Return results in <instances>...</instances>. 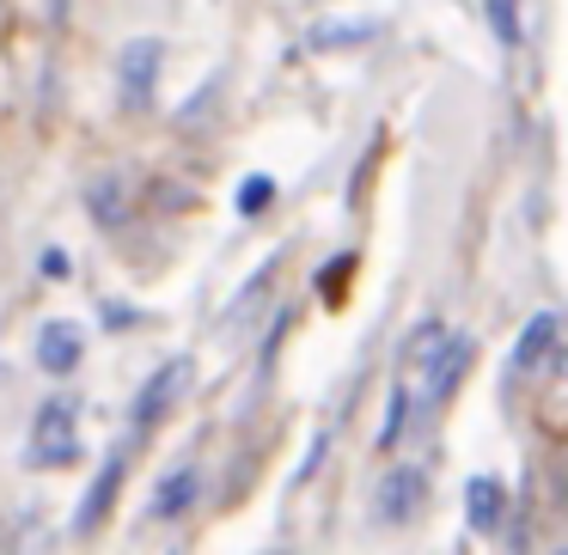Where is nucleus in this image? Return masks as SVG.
Returning <instances> with one entry per match:
<instances>
[{"mask_svg": "<svg viewBox=\"0 0 568 555\" xmlns=\"http://www.w3.org/2000/svg\"><path fill=\"white\" fill-rule=\"evenodd\" d=\"M80 458V440H74V403L68 397H50V403L38 409V421H31V464L43 470H62Z\"/></svg>", "mask_w": 568, "mask_h": 555, "instance_id": "nucleus-1", "label": "nucleus"}, {"mask_svg": "<svg viewBox=\"0 0 568 555\" xmlns=\"http://www.w3.org/2000/svg\"><path fill=\"white\" fill-rule=\"evenodd\" d=\"M190 391V360H172V367H160L148 379V391H141L135 403V428H153V421H165L178 409V397Z\"/></svg>", "mask_w": 568, "mask_h": 555, "instance_id": "nucleus-2", "label": "nucleus"}, {"mask_svg": "<svg viewBox=\"0 0 568 555\" xmlns=\"http://www.w3.org/2000/svg\"><path fill=\"white\" fill-rule=\"evenodd\" d=\"M80 354H87V330H80V323L55 318V323H43V330H38V367L43 372L68 379V372L80 367Z\"/></svg>", "mask_w": 568, "mask_h": 555, "instance_id": "nucleus-3", "label": "nucleus"}, {"mask_svg": "<svg viewBox=\"0 0 568 555\" xmlns=\"http://www.w3.org/2000/svg\"><path fill=\"white\" fill-rule=\"evenodd\" d=\"M416 501H422V470H392L385 489H379V518H385V525H397V518L416 513Z\"/></svg>", "mask_w": 568, "mask_h": 555, "instance_id": "nucleus-4", "label": "nucleus"}, {"mask_svg": "<svg viewBox=\"0 0 568 555\" xmlns=\"http://www.w3.org/2000/svg\"><path fill=\"white\" fill-rule=\"evenodd\" d=\"M116 482H123V458H111V464L99 470V482H92L87 506H80V518H74V531H99L104 525V513H111V501H116Z\"/></svg>", "mask_w": 568, "mask_h": 555, "instance_id": "nucleus-5", "label": "nucleus"}, {"mask_svg": "<svg viewBox=\"0 0 568 555\" xmlns=\"http://www.w3.org/2000/svg\"><path fill=\"white\" fill-rule=\"evenodd\" d=\"M465 501H470V525H477V531H501L507 494H501V482H495V476H470Z\"/></svg>", "mask_w": 568, "mask_h": 555, "instance_id": "nucleus-6", "label": "nucleus"}, {"mask_svg": "<svg viewBox=\"0 0 568 555\" xmlns=\"http://www.w3.org/2000/svg\"><path fill=\"white\" fill-rule=\"evenodd\" d=\"M190 501H196V470H172L160 482V494H153V518H178Z\"/></svg>", "mask_w": 568, "mask_h": 555, "instance_id": "nucleus-7", "label": "nucleus"}, {"mask_svg": "<svg viewBox=\"0 0 568 555\" xmlns=\"http://www.w3.org/2000/svg\"><path fill=\"white\" fill-rule=\"evenodd\" d=\"M153 62H160V43H129V50H123V80H129V92H135V99H148Z\"/></svg>", "mask_w": 568, "mask_h": 555, "instance_id": "nucleus-8", "label": "nucleus"}, {"mask_svg": "<svg viewBox=\"0 0 568 555\" xmlns=\"http://www.w3.org/2000/svg\"><path fill=\"white\" fill-rule=\"evenodd\" d=\"M270 196H275L270 177H251V184L239 189V208H245V214H263V202H270Z\"/></svg>", "mask_w": 568, "mask_h": 555, "instance_id": "nucleus-9", "label": "nucleus"}, {"mask_svg": "<svg viewBox=\"0 0 568 555\" xmlns=\"http://www.w3.org/2000/svg\"><path fill=\"white\" fill-rule=\"evenodd\" d=\"M489 19H495V31H501L507 43L519 38V19H514V0H489Z\"/></svg>", "mask_w": 568, "mask_h": 555, "instance_id": "nucleus-10", "label": "nucleus"}, {"mask_svg": "<svg viewBox=\"0 0 568 555\" xmlns=\"http://www.w3.org/2000/svg\"><path fill=\"white\" fill-rule=\"evenodd\" d=\"M544 336H550V318H538V323H531V330H526V342H519V367H531V360H538V342H544Z\"/></svg>", "mask_w": 568, "mask_h": 555, "instance_id": "nucleus-11", "label": "nucleus"}]
</instances>
